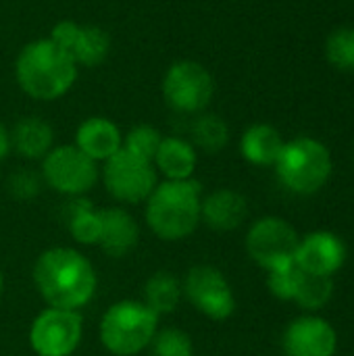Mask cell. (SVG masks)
<instances>
[{"label":"cell","mask_w":354,"mask_h":356,"mask_svg":"<svg viewBox=\"0 0 354 356\" xmlns=\"http://www.w3.org/2000/svg\"><path fill=\"white\" fill-rule=\"evenodd\" d=\"M102 181L106 192L125 204L146 202L156 188V169L150 161L127 150H119L102 165Z\"/></svg>","instance_id":"8"},{"label":"cell","mask_w":354,"mask_h":356,"mask_svg":"<svg viewBox=\"0 0 354 356\" xmlns=\"http://www.w3.org/2000/svg\"><path fill=\"white\" fill-rule=\"evenodd\" d=\"M192 140H194V146L207 152H219L230 142L227 123L219 115L200 113L196 121L192 123Z\"/></svg>","instance_id":"23"},{"label":"cell","mask_w":354,"mask_h":356,"mask_svg":"<svg viewBox=\"0 0 354 356\" xmlns=\"http://www.w3.org/2000/svg\"><path fill=\"white\" fill-rule=\"evenodd\" d=\"M332 294H334L332 275H317V273L303 271L294 300L307 311H319L332 300Z\"/></svg>","instance_id":"24"},{"label":"cell","mask_w":354,"mask_h":356,"mask_svg":"<svg viewBox=\"0 0 354 356\" xmlns=\"http://www.w3.org/2000/svg\"><path fill=\"white\" fill-rule=\"evenodd\" d=\"M298 244L300 238L296 229L280 217H263L246 234L248 257L267 271L292 263Z\"/></svg>","instance_id":"10"},{"label":"cell","mask_w":354,"mask_h":356,"mask_svg":"<svg viewBox=\"0 0 354 356\" xmlns=\"http://www.w3.org/2000/svg\"><path fill=\"white\" fill-rule=\"evenodd\" d=\"M196 163H198V154L194 144L177 136L163 138L152 161L154 169L173 181L190 179L196 171Z\"/></svg>","instance_id":"18"},{"label":"cell","mask_w":354,"mask_h":356,"mask_svg":"<svg viewBox=\"0 0 354 356\" xmlns=\"http://www.w3.org/2000/svg\"><path fill=\"white\" fill-rule=\"evenodd\" d=\"M248 215L246 198L236 190H215L202 198L200 219L215 232H232L244 223Z\"/></svg>","instance_id":"17"},{"label":"cell","mask_w":354,"mask_h":356,"mask_svg":"<svg viewBox=\"0 0 354 356\" xmlns=\"http://www.w3.org/2000/svg\"><path fill=\"white\" fill-rule=\"evenodd\" d=\"M161 131L152 125H136L127 131V136L123 138V150L140 156V159H146V161H154V154L161 146Z\"/></svg>","instance_id":"26"},{"label":"cell","mask_w":354,"mask_h":356,"mask_svg":"<svg viewBox=\"0 0 354 356\" xmlns=\"http://www.w3.org/2000/svg\"><path fill=\"white\" fill-rule=\"evenodd\" d=\"M344 259L346 248L338 236L330 232H315L300 240L294 263L307 273L332 275L342 267Z\"/></svg>","instance_id":"14"},{"label":"cell","mask_w":354,"mask_h":356,"mask_svg":"<svg viewBox=\"0 0 354 356\" xmlns=\"http://www.w3.org/2000/svg\"><path fill=\"white\" fill-rule=\"evenodd\" d=\"M75 146L92 161L104 163L123 148V134L106 117H88L75 131Z\"/></svg>","instance_id":"16"},{"label":"cell","mask_w":354,"mask_h":356,"mask_svg":"<svg viewBox=\"0 0 354 356\" xmlns=\"http://www.w3.org/2000/svg\"><path fill=\"white\" fill-rule=\"evenodd\" d=\"M48 38L65 50L77 67L94 69L102 65L111 52V38L98 25H81L65 19L50 29Z\"/></svg>","instance_id":"12"},{"label":"cell","mask_w":354,"mask_h":356,"mask_svg":"<svg viewBox=\"0 0 354 356\" xmlns=\"http://www.w3.org/2000/svg\"><path fill=\"white\" fill-rule=\"evenodd\" d=\"M338 346L336 330L321 317H300L284 334L288 356H334Z\"/></svg>","instance_id":"13"},{"label":"cell","mask_w":354,"mask_h":356,"mask_svg":"<svg viewBox=\"0 0 354 356\" xmlns=\"http://www.w3.org/2000/svg\"><path fill=\"white\" fill-rule=\"evenodd\" d=\"M2 288H4V280H2V273H0V294H2Z\"/></svg>","instance_id":"31"},{"label":"cell","mask_w":354,"mask_h":356,"mask_svg":"<svg viewBox=\"0 0 354 356\" xmlns=\"http://www.w3.org/2000/svg\"><path fill=\"white\" fill-rule=\"evenodd\" d=\"M202 186L190 179H165L146 198V223L152 234L167 242L188 238L200 223Z\"/></svg>","instance_id":"3"},{"label":"cell","mask_w":354,"mask_h":356,"mask_svg":"<svg viewBox=\"0 0 354 356\" xmlns=\"http://www.w3.org/2000/svg\"><path fill=\"white\" fill-rule=\"evenodd\" d=\"M300 275H303V269L292 261V263L271 269L267 286L273 296H277L282 300H294L298 284H300Z\"/></svg>","instance_id":"28"},{"label":"cell","mask_w":354,"mask_h":356,"mask_svg":"<svg viewBox=\"0 0 354 356\" xmlns=\"http://www.w3.org/2000/svg\"><path fill=\"white\" fill-rule=\"evenodd\" d=\"M184 296L179 280L169 271H159L148 277L144 286V305H148L159 317L165 313H173Z\"/></svg>","instance_id":"22"},{"label":"cell","mask_w":354,"mask_h":356,"mask_svg":"<svg viewBox=\"0 0 354 356\" xmlns=\"http://www.w3.org/2000/svg\"><path fill=\"white\" fill-rule=\"evenodd\" d=\"M140 240L138 221L121 207L100 209V236L98 246L108 257H127Z\"/></svg>","instance_id":"15"},{"label":"cell","mask_w":354,"mask_h":356,"mask_svg":"<svg viewBox=\"0 0 354 356\" xmlns=\"http://www.w3.org/2000/svg\"><path fill=\"white\" fill-rule=\"evenodd\" d=\"M65 215H67V227H69V234L73 236V240H77L79 244H86V246L98 244L100 211L94 209L90 200H86L83 196L71 198L65 207Z\"/></svg>","instance_id":"21"},{"label":"cell","mask_w":354,"mask_h":356,"mask_svg":"<svg viewBox=\"0 0 354 356\" xmlns=\"http://www.w3.org/2000/svg\"><path fill=\"white\" fill-rule=\"evenodd\" d=\"M42 181L50 186L54 192L65 194L69 198L88 194L98 177V163L86 156L75 144L54 146L42 159Z\"/></svg>","instance_id":"7"},{"label":"cell","mask_w":354,"mask_h":356,"mask_svg":"<svg viewBox=\"0 0 354 356\" xmlns=\"http://www.w3.org/2000/svg\"><path fill=\"white\" fill-rule=\"evenodd\" d=\"M54 129L48 121L40 117H23L15 123L10 131V146L23 159L38 161L44 159L54 146Z\"/></svg>","instance_id":"19"},{"label":"cell","mask_w":354,"mask_h":356,"mask_svg":"<svg viewBox=\"0 0 354 356\" xmlns=\"http://www.w3.org/2000/svg\"><path fill=\"white\" fill-rule=\"evenodd\" d=\"M148 348H150V356H194L190 336L177 327H167L156 332Z\"/></svg>","instance_id":"27"},{"label":"cell","mask_w":354,"mask_h":356,"mask_svg":"<svg viewBox=\"0 0 354 356\" xmlns=\"http://www.w3.org/2000/svg\"><path fill=\"white\" fill-rule=\"evenodd\" d=\"M328 60L340 71H354V27H338L325 42Z\"/></svg>","instance_id":"25"},{"label":"cell","mask_w":354,"mask_h":356,"mask_svg":"<svg viewBox=\"0 0 354 356\" xmlns=\"http://www.w3.org/2000/svg\"><path fill=\"white\" fill-rule=\"evenodd\" d=\"M159 332V315L142 300H119L100 319V342L115 356L146 350Z\"/></svg>","instance_id":"4"},{"label":"cell","mask_w":354,"mask_h":356,"mask_svg":"<svg viewBox=\"0 0 354 356\" xmlns=\"http://www.w3.org/2000/svg\"><path fill=\"white\" fill-rule=\"evenodd\" d=\"M163 98L169 108L184 115H198L215 96V79L198 60H175L163 77Z\"/></svg>","instance_id":"6"},{"label":"cell","mask_w":354,"mask_h":356,"mask_svg":"<svg viewBox=\"0 0 354 356\" xmlns=\"http://www.w3.org/2000/svg\"><path fill=\"white\" fill-rule=\"evenodd\" d=\"M83 334L79 311L52 309L42 311L29 327V346L38 356H71Z\"/></svg>","instance_id":"9"},{"label":"cell","mask_w":354,"mask_h":356,"mask_svg":"<svg viewBox=\"0 0 354 356\" xmlns=\"http://www.w3.org/2000/svg\"><path fill=\"white\" fill-rule=\"evenodd\" d=\"M33 284L48 307L79 311L94 298L98 277L92 263L79 250L54 246L38 257Z\"/></svg>","instance_id":"1"},{"label":"cell","mask_w":354,"mask_h":356,"mask_svg":"<svg viewBox=\"0 0 354 356\" xmlns=\"http://www.w3.org/2000/svg\"><path fill=\"white\" fill-rule=\"evenodd\" d=\"M8 192L17 200H29L40 194L42 188V175H38L31 169H19L8 177Z\"/></svg>","instance_id":"29"},{"label":"cell","mask_w":354,"mask_h":356,"mask_svg":"<svg viewBox=\"0 0 354 356\" xmlns=\"http://www.w3.org/2000/svg\"><path fill=\"white\" fill-rule=\"evenodd\" d=\"M79 67L50 38H40L21 48L15 60L17 86L33 100L63 98L75 83Z\"/></svg>","instance_id":"2"},{"label":"cell","mask_w":354,"mask_h":356,"mask_svg":"<svg viewBox=\"0 0 354 356\" xmlns=\"http://www.w3.org/2000/svg\"><path fill=\"white\" fill-rule=\"evenodd\" d=\"M13 146H10V131L0 123V161H4L10 154Z\"/></svg>","instance_id":"30"},{"label":"cell","mask_w":354,"mask_h":356,"mask_svg":"<svg viewBox=\"0 0 354 356\" xmlns=\"http://www.w3.org/2000/svg\"><path fill=\"white\" fill-rule=\"evenodd\" d=\"M280 181L294 194L319 192L332 175V154L325 144L315 138H296L286 142L275 161Z\"/></svg>","instance_id":"5"},{"label":"cell","mask_w":354,"mask_h":356,"mask_svg":"<svg viewBox=\"0 0 354 356\" xmlns=\"http://www.w3.org/2000/svg\"><path fill=\"white\" fill-rule=\"evenodd\" d=\"M182 290L190 305L213 321H225L236 311V296L225 275L213 265H196L188 271Z\"/></svg>","instance_id":"11"},{"label":"cell","mask_w":354,"mask_h":356,"mask_svg":"<svg viewBox=\"0 0 354 356\" xmlns=\"http://www.w3.org/2000/svg\"><path fill=\"white\" fill-rule=\"evenodd\" d=\"M284 144L286 142L282 134L273 125L255 123L242 134L240 150L248 163L257 167H269V165H275V161L280 159Z\"/></svg>","instance_id":"20"}]
</instances>
